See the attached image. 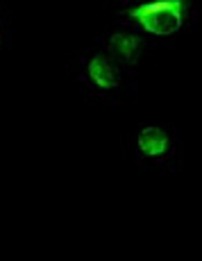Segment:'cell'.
<instances>
[{
    "label": "cell",
    "mask_w": 202,
    "mask_h": 261,
    "mask_svg": "<svg viewBox=\"0 0 202 261\" xmlns=\"http://www.w3.org/2000/svg\"><path fill=\"white\" fill-rule=\"evenodd\" d=\"M182 9H184L182 0H157V3H148V5H141V7H134L130 14H132L150 34L168 37V34H175L180 30Z\"/></svg>",
    "instance_id": "obj_1"
},
{
    "label": "cell",
    "mask_w": 202,
    "mask_h": 261,
    "mask_svg": "<svg viewBox=\"0 0 202 261\" xmlns=\"http://www.w3.org/2000/svg\"><path fill=\"white\" fill-rule=\"evenodd\" d=\"M168 134L159 127H145L139 134V148L148 157H161L164 152H168Z\"/></svg>",
    "instance_id": "obj_2"
},
{
    "label": "cell",
    "mask_w": 202,
    "mask_h": 261,
    "mask_svg": "<svg viewBox=\"0 0 202 261\" xmlns=\"http://www.w3.org/2000/svg\"><path fill=\"white\" fill-rule=\"evenodd\" d=\"M89 75L98 87L103 89H114L118 84V71L114 68V64L107 57H95L89 64Z\"/></svg>",
    "instance_id": "obj_3"
},
{
    "label": "cell",
    "mask_w": 202,
    "mask_h": 261,
    "mask_svg": "<svg viewBox=\"0 0 202 261\" xmlns=\"http://www.w3.org/2000/svg\"><path fill=\"white\" fill-rule=\"evenodd\" d=\"M136 46H139V39L134 34H116V37H112V48L125 59H132Z\"/></svg>",
    "instance_id": "obj_4"
}]
</instances>
